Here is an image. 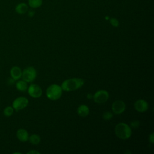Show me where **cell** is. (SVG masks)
Segmentation results:
<instances>
[{
  "label": "cell",
  "mask_w": 154,
  "mask_h": 154,
  "mask_svg": "<svg viewBox=\"0 0 154 154\" xmlns=\"http://www.w3.org/2000/svg\"><path fill=\"white\" fill-rule=\"evenodd\" d=\"M102 117L105 120H109L112 118L113 114L112 112H111L109 111H106L103 114Z\"/></svg>",
  "instance_id": "ac0fdd59"
},
{
  "label": "cell",
  "mask_w": 154,
  "mask_h": 154,
  "mask_svg": "<svg viewBox=\"0 0 154 154\" xmlns=\"http://www.w3.org/2000/svg\"><path fill=\"white\" fill-rule=\"evenodd\" d=\"M37 76L36 70L31 66L25 68L22 73V76L23 80L26 82H31L35 80Z\"/></svg>",
  "instance_id": "277c9868"
},
{
  "label": "cell",
  "mask_w": 154,
  "mask_h": 154,
  "mask_svg": "<svg viewBox=\"0 0 154 154\" xmlns=\"http://www.w3.org/2000/svg\"><path fill=\"white\" fill-rule=\"evenodd\" d=\"M22 71L18 66H13L10 69V76L14 81L19 79L22 76Z\"/></svg>",
  "instance_id": "8fae6325"
},
{
  "label": "cell",
  "mask_w": 154,
  "mask_h": 154,
  "mask_svg": "<svg viewBox=\"0 0 154 154\" xmlns=\"http://www.w3.org/2000/svg\"><path fill=\"white\" fill-rule=\"evenodd\" d=\"M115 134L117 137L122 140L128 139L132 134L130 126L125 123H119L115 127Z\"/></svg>",
  "instance_id": "7a4b0ae2"
},
{
  "label": "cell",
  "mask_w": 154,
  "mask_h": 154,
  "mask_svg": "<svg viewBox=\"0 0 154 154\" xmlns=\"http://www.w3.org/2000/svg\"><path fill=\"white\" fill-rule=\"evenodd\" d=\"M109 21H110L111 24L113 26H114V27H117V26L119 25V20H118L117 19H116V18H114V17L111 18L110 20H109Z\"/></svg>",
  "instance_id": "d6986e66"
},
{
  "label": "cell",
  "mask_w": 154,
  "mask_h": 154,
  "mask_svg": "<svg viewBox=\"0 0 154 154\" xmlns=\"http://www.w3.org/2000/svg\"><path fill=\"white\" fill-rule=\"evenodd\" d=\"M15 11L17 13L20 14H25L28 11V6L25 3H19L16 6Z\"/></svg>",
  "instance_id": "4fadbf2b"
},
{
  "label": "cell",
  "mask_w": 154,
  "mask_h": 154,
  "mask_svg": "<svg viewBox=\"0 0 154 154\" xmlns=\"http://www.w3.org/2000/svg\"><path fill=\"white\" fill-rule=\"evenodd\" d=\"M29 142L33 145H37L40 142V137L37 134H32L28 138Z\"/></svg>",
  "instance_id": "9a60e30c"
},
{
  "label": "cell",
  "mask_w": 154,
  "mask_h": 154,
  "mask_svg": "<svg viewBox=\"0 0 154 154\" xmlns=\"http://www.w3.org/2000/svg\"><path fill=\"white\" fill-rule=\"evenodd\" d=\"M84 84V79L79 78L67 79L63 82L61 87L66 91H72L81 88Z\"/></svg>",
  "instance_id": "6da1fadb"
},
{
  "label": "cell",
  "mask_w": 154,
  "mask_h": 154,
  "mask_svg": "<svg viewBox=\"0 0 154 154\" xmlns=\"http://www.w3.org/2000/svg\"><path fill=\"white\" fill-rule=\"evenodd\" d=\"M149 141H150L152 144H153V143H154V134H153V132H152V134H150L149 135Z\"/></svg>",
  "instance_id": "44dd1931"
},
{
  "label": "cell",
  "mask_w": 154,
  "mask_h": 154,
  "mask_svg": "<svg viewBox=\"0 0 154 154\" xmlns=\"http://www.w3.org/2000/svg\"><path fill=\"white\" fill-rule=\"evenodd\" d=\"M16 87L19 91H25L28 89L27 82L23 79L18 81L16 84Z\"/></svg>",
  "instance_id": "5bb4252c"
},
{
  "label": "cell",
  "mask_w": 154,
  "mask_h": 154,
  "mask_svg": "<svg viewBox=\"0 0 154 154\" xmlns=\"http://www.w3.org/2000/svg\"><path fill=\"white\" fill-rule=\"evenodd\" d=\"M77 114L79 116L85 117L89 114V108L85 105H81L77 109Z\"/></svg>",
  "instance_id": "7c38bea8"
},
{
  "label": "cell",
  "mask_w": 154,
  "mask_h": 154,
  "mask_svg": "<svg viewBox=\"0 0 154 154\" xmlns=\"http://www.w3.org/2000/svg\"><path fill=\"white\" fill-rule=\"evenodd\" d=\"M4 114L5 117H10L12 116V114H13L14 112V109L12 106H8L5 108V109H4Z\"/></svg>",
  "instance_id": "e0dca14e"
},
{
  "label": "cell",
  "mask_w": 154,
  "mask_h": 154,
  "mask_svg": "<svg viewBox=\"0 0 154 154\" xmlns=\"http://www.w3.org/2000/svg\"><path fill=\"white\" fill-rule=\"evenodd\" d=\"M40 153L36 150H30L27 152V154H40Z\"/></svg>",
  "instance_id": "7402d4cb"
},
{
  "label": "cell",
  "mask_w": 154,
  "mask_h": 154,
  "mask_svg": "<svg viewBox=\"0 0 154 154\" xmlns=\"http://www.w3.org/2000/svg\"><path fill=\"white\" fill-rule=\"evenodd\" d=\"M28 104V100L25 97H18L14 100L12 103V107L16 111L24 109Z\"/></svg>",
  "instance_id": "8992f818"
},
{
  "label": "cell",
  "mask_w": 154,
  "mask_h": 154,
  "mask_svg": "<svg viewBox=\"0 0 154 154\" xmlns=\"http://www.w3.org/2000/svg\"><path fill=\"white\" fill-rule=\"evenodd\" d=\"M34 10H29L28 11V16H29V17H32L34 15Z\"/></svg>",
  "instance_id": "603a6c76"
},
{
  "label": "cell",
  "mask_w": 154,
  "mask_h": 154,
  "mask_svg": "<svg viewBox=\"0 0 154 154\" xmlns=\"http://www.w3.org/2000/svg\"><path fill=\"white\" fill-rule=\"evenodd\" d=\"M87 98H88V99H91V98L93 97V96H92V94H87Z\"/></svg>",
  "instance_id": "cb8c5ba5"
},
{
  "label": "cell",
  "mask_w": 154,
  "mask_h": 154,
  "mask_svg": "<svg viewBox=\"0 0 154 154\" xmlns=\"http://www.w3.org/2000/svg\"><path fill=\"white\" fill-rule=\"evenodd\" d=\"M63 90L59 85L52 84L49 85L46 91L47 97L52 100L59 99L62 95Z\"/></svg>",
  "instance_id": "3957f363"
},
{
  "label": "cell",
  "mask_w": 154,
  "mask_h": 154,
  "mask_svg": "<svg viewBox=\"0 0 154 154\" xmlns=\"http://www.w3.org/2000/svg\"><path fill=\"white\" fill-rule=\"evenodd\" d=\"M139 125H140V122L138 120H134L131 123V126L134 128H136L138 127Z\"/></svg>",
  "instance_id": "ffe728a7"
},
{
  "label": "cell",
  "mask_w": 154,
  "mask_h": 154,
  "mask_svg": "<svg viewBox=\"0 0 154 154\" xmlns=\"http://www.w3.org/2000/svg\"><path fill=\"white\" fill-rule=\"evenodd\" d=\"M42 0H28V4L32 8H36L42 4Z\"/></svg>",
  "instance_id": "2e32d148"
},
{
  "label": "cell",
  "mask_w": 154,
  "mask_h": 154,
  "mask_svg": "<svg viewBox=\"0 0 154 154\" xmlns=\"http://www.w3.org/2000/svg\"><path fill=\"white\" fill-rule=\"evenodd\" d=\"M28 93L32 97L38 98L42 94V90L38 85L33 84L28 88Z\"/></svg>",
  "instance_id": "52a82bcc"
},
{
  "label": "cell",
  "mask_w": 154,
  "mask_h": 154,
  "mask_svg": "<svg viewBox=\"0 0 154 154\" xmlns=\"http://www.w3.org/2000/svg\"><path fill=\"white\" fill-rule=\"evenodd\" d=\"M94 102L97 103H103L107 101L109 98V93L107 91L100 90L97 91L93 96Z\"/></svg>",
  "instance_id": "5b68a950"
},
{
  "label": "cell",
  "mask_w": 154,
  "mask_h": 154,
  "mask_svg": "<svg viewBox=\"0 0 154 154\" xmlns=\"http://www.w3.org/2000/svg\"><path fill=\"white\" fill-rule=\"evenodd\" d=\"M16 137L17 139L22 142H26L28 140L29 134L26 130L25 129H19L17 131Z\"/></svg>",
  "instance_id": "30bf717a"
},
{
  "label": "cell",
  "mask_w": 154,
  "mask_h": 154,
  "mask_svg": "<svg viewBox=\"0 0 154 154\" xmlns=\"http://www.w3.org/2000/svg\"><path fill=\"white\" fill-rule=\"evenodd\" d=\"M126 108L125 103L120 100H117L112 104V111L116 114H120L124 112Z\"/></svg>",
  "instance_id": "ba28073f"
},
{
  "label": "cell",
  "mask_w": 154,
  "mask_h": 154,
  "mask_svg": "<svg viewBox=\"0 0 154 154\" xmlns=\"http://www.w3.org/2000/svg\"><path fill=\"white\" fill-rule=\"evenodd\" d=\"M134 108L138 112H144L148 109L149 104L143 99H138L134 103Z\"/></svg>",
  "instance_id": "9c48e42d"
}]
</instances>
